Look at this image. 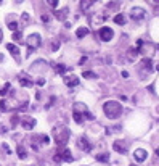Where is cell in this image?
I'll return each instance as SVG.
<instances>
[{"label": "cell", "instance_id": "obj_1", "mask_svg": "<svg viewBox=\"0 0 159 166\" xmlns=\"http://www.w3.org/2000/svg\"><path fill=\"white\" fill-rule=\"evenodd\" d=\"M103 111H105V115L109 118V119H117V118L122 115V106H121L119 102L109 100V102H106V103H105Z\"/></svg>", "mask_w": 159, "mask_h": 166}, {"label": "cell", "instance_id": "obj_27", "mask_svg": "<svg viewBox=\"0 0 159 166\" xmlns=\"http://www.w3.org/2000/svg\"><path fill=\"white\" fill-rule=\"evenodd\" d=\"M98 161H108V153H103V155H98L97 157Z\"/></svg>", "mask_w": 159, "mask_h": 166}, {"label": "cell", "instance_id": "obj_14", "mask_svg": "<svg viewBox=\"0 0 159 166\" xmlns=\"http://www.w3.org/2000/svg\"><path fill=\"white\" fill-rule=\"evenodd\" d=\"M7 49H8V52L11 53L13 57H19V49L15 44H7Z\"/></svg>", "mask_w": 159, "mask_h": 166}, {"label": "cell", "instance_id": "obj_8", "mask_svg": "<svg viewBox=\"0 0 159 166\" xmlns=\"http://www.w3.org/2000/svg\"><path fill=\"white\" fill-rule=\"evenodd\" d=\"M63 82H64L68 87H76L79 84V77L74 76V74H69V76H64L63 77Z\"/></svg>", "mask_w": 159, "mask_h": 166}, {"label": "cell", "instance_id": "obj_33", "mask_svg": "<svg viewBox=\"0 0 159 166\" xmlns=\"http://www.w3.org/2000/svg\"><path fill=\"white\" fill-rule=\"evenodd\" d=\"M122 77H129V73H127V71H122Z\"/></svg>", "mask_w": 159, "mask_h": 166}, {"label": "cell", "instance_id": "obj_11", "mask_svg": "<svg viewBox=\"0 0 159 166\" xmlns=\"http://www.w3.org/2000/svg\"><path fill=\"white\" fill-rule=\"evenodd\" d=\"M142 68L145 71H148V73H153V61H151V58H143Z\"/></svg>", "mask_w": 159, "mask_h": 166}, {"label": "cell", "instance_id": "obj_6", "mask_svg": "<svg viewBox=\"0 0 159 166\" xmlns=\"http://www.w3.org/2000/svg\"><path fill=\"white\" fill-rule=\"evenodd\" d=\"M145 16H146V12H145L143 8H140V7H135V8L130 10V18H132V20L142 21Z\"/></svg>", "mask_w": 159, "mask_h": 166}, {"label": "cell", "instance_id": "obj_16", "mask_svg": "<svg viewBox=\"0 0 159 166\" xmlns=\"http://www.w3.org/2000/svg\"><path fill=\"white\" fill-rule=\"evenodd\" d=\"M19 84L23 85V87H32V82L29 81L28 77H24V76H19Z\"/></svg>", "mask_w": 159, "mask_h": 166}, {"label": "cell", "instance_id": "obj_19", "mask_svg": "<svg viewBox=\"0 0 159 166\" xmlns=\"http://www.w3.org/2000/svg\"><path fill=\"white\" fill-rule=\"evenodd\" d=\"M87 34H89V29H87V28H79L77 33H76V36H77L79 39H82V37H85Z\"/></svg>", "mask_w": 159, "mask_h": 166}, {"label": "cell", "instance_id": "obj_2", "mask_svg": "<svg viewBox=\"0 0 159 166\" xmlns=\"http://www.w3.org/2000/svg\"><path fill=\"white\" fill-rule=\"evenodd\" d=\"M53 137H55V142H56L58 147H63L64 148L66 142L69 139V129L66 126H56L53 129Z\"/></svg>", "mask_w": 159, "mask_h": 166}, {"label": "cell", "instance_id": "obj_34", "mask_svg": "<svg viewBox=\"0 0 159 166\" xmlns=\"http://www.w3.org/2000/svg\"><path fill=\"white\" fill-rule=\"evenodd\" d=\"M2 37H3V34H2V31H0V42H2Z\"/></svg>", "mask_w": 159, "mask_h": 166}, {"label": "cell", "instance_id": "obj_5", "mask_svg": "<svg viewBox=\"0 0 159 166\" xmlns=\"http://www.w3.org/2000/svg\"><path fill=\"white\" fill-rule=\"evenodd\" d=\"M98 36H100V39H101L103 42H109L111 39H113V36H114V33H113V29L111 28H101L100 31H98Z\"/></svg>", "mask_w": 159, "mask_h": 166}, {"label": "cell", "instance_id": "obj_15", "mask_svg": "<svg viewBox=\"0 0 159 166\" xmlns=\"http://www.w3.org/2000/svg\"><path fill=\"white\" fill-rule=\"evenodd\" d=\"M138 50L137 49H130L129 52H127V58H129V61H135V58L138 57Z\"/></svg>", "mask_w": 159, "mask_h": 166}, {"label": "cell", "instance_id": "obj_37", "mask_svg": "<svg viewBox=\"0 0 159 166\" xmlns=\"http://www.w3.org/2000/svg\"><path fill=\"white\" fill-rule=\"evenodd\" d=\"M154 2H159V0H154Z\"/></svg>", "mask_w": 159, "mask_h": 166}, {"label": "cell", "instance_id": "obj_9", "mask_svg": "<svg viewBox=\"0 0 159 166\" xmlns=\"http://www.w3.org/2000/svg\"><path fill=\"white\" fill-rule=\"evenodd\" d=\"M146 157H148L146 150H143V148H137V150L134 152V158H135L138 163H143L145 160H146Z\"/></svg>", "mask_w": 159, "mask_h": 166}, {"label": "cell", "instance_id": "obj_32", "mask_svg": "<svg viewBox=\"0 0 159 166\" xmlns=\"http://www.w3.org/2000/svg\"><path fill=\"white\" fill-rule=\"evenodd\" d=\"M53 50H56L58 49V42H53V47H52Z\"/></svg>", "mask_w": 159, "mask_h": 166}, {"label": "cell", "instance_id": "obj_35", "mask_svg": "<svg viewBox=\"0 0 159 166\" xmlns=\"http://www.w3.org/2000/svg\"><path fill=\"white\" fill-rule=\"evenodd\" d=\"M156 155H158V157H159V148H156Z\"/></svg>", "mask_w": 159, "mask_h": 166}, {"label": "cell", "instance_id": "obj_4", "mask_svg": "<svg viewBox=\"0 0 159 166\" xmlns=\"http://www.w3.org/2000/svg\"><path fill=\"white\" fill-rule=\"evenodd\" d=\"M40 45V34H31L28 37V47H29V53L32 52V49H37Z\"/></svg>", "mask_w": 159, "mask_h": 166}, {"label": "cell", "instance_id": "obj_21", "mask_svg": "<svg viewBox=\"0 0 159 166\" xmlns=\"http://www.w3.org/2000/svg\"><path fill=\"white\" fill-rule=\"evenodd\" d=\"M82 76L84 77H89V79H97V74L93 73V71H84V73H82Z\"/></svg>", "mask_w": 159, "mask_h": 166}, {"label": "cell", "instance_id": "obj_29", "mask_svg": "<svg viewBox=\"0 0 159 166\" xmlns=\"http://www.w3.org/2000/svg\"><path fill=\"white\" fill-rule=\"evenodd\" d=\"M13 39H15V41H19V39H21V33H19V31L13 33Z\"/></svg>", "mask_w": 159, "mask_h": 166}, {"label": "cell", "instance_id": "obj_30", "mask_svg": "<svg viewBox=\"0 0 159 166\" xmlns=\"http://www.w3.org/2000/svg\"><path fill=\"white\" fill-rule=\"evenodd\" d=\"M42 21H44V23H48L50 16H48V15H42Z\"/></svg>", "mask_w": 159, "mask_h": 166}, {"label": "cell", "instance_id": "obj_12", "mask_svg": "<svg viewBox=\"0 0 159 166\" xmlns=\"http://www.w3.org/2000/svg\"><path fill=\"white\" fill-rule=\"evenodd\" d=\"M60 155H61V160H64V161H72V153L69 148H63Z\"/></svg>", "mask_w": 159, "mask_h": 166}, {"label": "cell", "instance_id": "obj_23", "mask_svg": "<svg viewBox=\"0 0 159 166\" xmlns=\"http://www.w3.org/2000/svg\"><path fill=\"white\" fill-rule=\"evenodd\" d=\"M66 15H68V8H63L61 12H56L58 20H64V18H66Z\"/></svg>", "mask_w": 159, "mask_h": 166}, {"label": "cell", "instance_id": "obj_26", "mask_svg": "<svg viewBox=\"0 0 159 166\" xmlns=\"http://www.w3.org/2000/svg\"><path fill=\"white\" fill-rule=\"evenodd\" d=\"M47 2H48V5L52 7V8H56L58 3H60V0H47Z\"/></svg>", "mask_w": 159, "mask_h": 166}, {"label": "cell", "instance_id": "obj_28", "mask_svg": "<svg viewBox=\"0 0 159 166\" xmlns=\"http://www.w3.org/2000/svg\"><path fill=\"white\" fill-rule=\"evenodd\" d=\"M8 90H10V84L7 82V84H5V87H3L2 90H0V95H5V94L8 92Z\"/></svg>", "mask_w": 159, "mask_h": 166}, {"label": "cell", "instance_id": "obj_20", "mask_svg": "<svg viewBox=\"0 0 159 166\" xmlns=\"http://www.w3.org/2000/svg\"><path fill=\"white\" fill-rule=\"evenodd\" d=\"M114 150L117 152V153H125V152H127L125 147H122V144H121V142H114Z\"/></svg>", "mask_w": 159, "mask_h": 166}, {"label": "cell", "instance_id": "obj_3", "mask_svg": "<svg viewBox=\"0 0 159 166\" xmlns=\"http://www.w3.org/2000/svg\"><path fill=\"white\" fill-rule=\"evenodd\" d=\"M72 116H74V121L77 123V124H81L82 121H84V118H89V119H92V115L89 113V110H87V105L85 103H74V110H72Z\"/></svg>", "mask_w": 159, "mask_h": 166}, {"label": "cell", "instance_id": "obj_25", "mask_svg": "<svg viewBox=\"0 0 159 166\" xmlns=\"http://www.w3.org/2000/svg\"><path fill=\"white\" fill-rule=\"evenodd\" d=\"M8 28L11 29V31H15V33H16V31H18V23H16V21H10V23H8Z\"/></svg>", "mask_w": 159, "mask_h": 166}, {"label": "cell", "instance_id": "obj_17", "mask_svg": "<svg viewBox=\"0 0 159 166\" xmlns=\"http://www.w3.org/2000/svg\"><path fill=\"white\" fill-rule=\"evenodd\" d=\"M16 153H18V157H19L21 160H26V158H28V153H26L24 147H21V145L16 148Z\"/></svg>", "mask_w": 159, "mask_h": 166}, {"label": "cell", "instance_id": "obj_24", "mask_svg": "<svg viewBox=\"0 0 159 166\" xmlns=\"http://www.w3.org/2000/svg\"><path fill=\"white\" fill-rule=\"evenodd\" d=\"M0 110L2 111H8V103H7V100H0Z\"/></svg>", "mask_w": 159, "mask_h": 166}, {"label": "cell", "instance_id": "obj_36", "mask_svg": "<svg viewBox=\"0 0 159 166\" xmlns=\"http://www.w3.org/2000/svg\"><path fill=\"white\" fill-rule=\"evenodd\" d=\"M130 166H137V165H130Z\"/></svg>", "mask_w": 159, "mask_h": 166}, {"label": "cell", "instance_id": "obj_18", "mask_svg": "<svg viewBox=\"0 0 159 166\" xmlns=\"http://www.w3.org/2000/svg\"><path fill=\"white\" fill-rule=\"evenodd\" d=\"M93 2H97V0H81V8L87 12L90 8V3H93Z\"/></svg>", "mask_w": 159, "mask_h": 166}, {"label": "cell", "instance_id": "obj_13", "mask_svg": "<svg viewBox=\"0 0 159 166\" xmlns=\"http://www.w3.org/2000/svg\"><path fill=\"white\" fill-rule=\"evenodd\" d=\"M113 21H114L116 24H119V26H122V24H125V15H122V13H119V15H116L114 18H113Z\"/></svg>", "mask_w": 159, "mask_h": 166}, {"label": "cell", "instance_id": "obj_7", "mask_svg": "<svg viewBox=\"0 0 159 166\" xmlns=\"http://www.w3.org/2000/svg\"><path fill=\"white\" fill-rule=\"evenodd\" d=\"M21 126H23L26 131H31L34 126H36V119L31 118V116H24L23 119H21Z\"/></svg>", "mask_w": 159, "mask_h": 166}, {"label": "cell", "instance_id": "obj_10", "mask_svg": "<svg viewBox=\"0 0 159 166\" xmlns=\"http://www.w3.org/2000/svg\"><path fill=\"white\" fill-rule=\"evenodd\" d=\"M77 144H79V148L81 150H85V152H90V150H92V145H90L89 139H85V137H81L77 140Z\"/></svg>", "mask_w": 159, "mask_h": 166}, {"label": "cell", "instance_id": "obj_22", "mask_svg": "<svg viewBox=\"0 0 159 166\" xmlns=\"http://www.w3.org/2000/svg\"><path fill=\"white\" fill-rule=\"evenodd\" d=\"M55 71H56L58 74H64V73H66V66L60 63V65H56V66H55Z\"/></svg>", "mask_w": 159, "mask_h": 166}, {"label": "cell", "instance_id": "obj_38", "mask_svg": "<svg viewBox=\"0 0 159 166\" xmlns=\"http://www.w3.org/2000/svg\"><path fill=\"white\" fill-rule=\"evenodd\" d=\"M18 2H21V0H18Z\"/></svg>", "mask_w": 159, "mask_h": 166}, {"label": "cell", "instance_id": "obj_31", "mask_svg": "<svg viewBox=\"0 0 159 166\" xmlns=\"http://www.w3.org/2000/svg\"><path fill=\"white\" fill-rule=\"evenodd\" d=\"M16 123H18V116H13V118H11V124L15 126Z\"/></svg>", "mask_w": 159, "mask_h": 166}]
</instances>
